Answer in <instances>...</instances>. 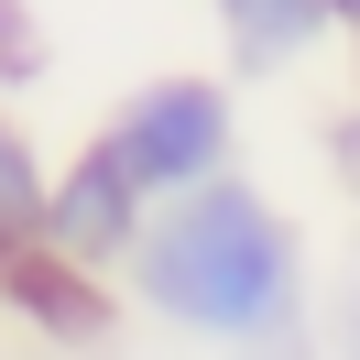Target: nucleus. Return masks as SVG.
Returning a JSON list of instances; mask_svg holds the SVG:
<instances>
[{"label":"nucleus","instance_id":"7ed1b4c3","mask_svg":"<svg viewBox=\"0 0 360 360\" xmlns=\"http://www.w3.org/2000/svg\"><path fill=\"white\" fill-rule=\"evenodd\" d=\"M142 229H153V197L131 186V164L110 153V142H77L66 164H55V207H44V251H66L77 273H98V284H120L142 251Z\"/></svg>","mask_w":360,"mask_h":360},{"label":"nucleus","instance_id":"20e7f679","mask_svg":"<svg viewBox=\"0 0 360 360\" xmlns=\"http://www.w3.org/2000/svg\"><path fill=\"white\" fill-rule=\"evenodd\" d=\"M207 22L229 44V77H295L306 55L349 44L328 0H207Z\"/></svg>","mask_w":360,"mask_h":360},{"label":"nucleus","instance_id":"f03ea898","mask_svg":"<svg viewBox=\"0 0 360 360\" xmlns=\"http://www.w3.org/2000/svg\"><path fill=\"white\" fill-rule=\"evenodd\" d=\"M98 142L131 164V186L153 207H175V197H197V186L240 175V77H229V66L142 77V88L98 120Z\"/></svg>","mask_w":360,"mask_h":360},{"label":"nucleus","instance_id":"9d476101","mask_svg":"<svg viewBox=\"0 0 360 360\" xmlns=\"http://www.w3.org/2000/svg\"><path fill=\"white\" fill-rule=\"evenodd\" d=\"M328 11H338V33H349V44H360V0H328Z\"/></svg>","mask_w":360,"mask_h":360},{"label":"nucleus","instance_id":"6e6552de","mask_svg":"<svg viewBox=\"0 0 360 360\" xmlns=\"http://www.w3.org/2000/svg\"><path fill=\"white\" fill-rule=\"evenodd\" d=\"M328 360H360V284L338 295V328H328Z\"/></svg>","mask_w":360,"mask_h":360},{"label":"nucleus","instance_id":"0eeeda50","mask_svg":"<svg viewBox=\"0 0 360 360\" xmlns=\"http://www.w3.org/2000/svg\"><path fill=\"white\" fill-rule=\"evenodd\" d=\"M33 66H44V44H33V33L11 22V0H0V77H33Z\"/></svg>","mask_w":360,"mask_h":360},{"label":"nucleus","instance_id":"39448f33","mask_svg":"<svg viewBox=\"0 0 360 360\" xmlns=\"http://www.w3.org/2000/svg\"><path fill=\"white\" fill-rule=\"evenodd\" d=\"M110 295L98 273H77L66 251H22V262H0V316H22L33 338H55V349H88L98 328H110Z\"/></svg>","mask_w":360,"mask_h":360},{"label":"nucleus","instance_id":"f257e3e1","mask_svg":"<svg viewBox=\"0 0 360 360\" xmlns=\"http://www.w3.org/2000/svg\"><path fill=\"white\" fill-rule=\"evenodd\" d=\"M120 295H131L153 328L197 338V349H240V360H306V328H316L306 229L251 175H219V186H197V197L153 207Z\"/></svg>","mask_w":360,"mask_h":360},{"label":"nucleus","instance_id":"1a4fd4ad","mask_svg":"<svg viewBox=\"0 0 360 360\" xmlns=\"http://www.w3.org/2000/svg\"><path fill=\"white\" fill-rule=\"evenodd\" d=\"M349 164H360V44H349Z\"/></svg>","mask_w":360,"mask_h":360},{"label":"nucleus","instance_id":"423d86ee","mask_svg":"<svg viewBox=\"0 0 360 360\" xmlns=\"http://www.w3.org/2000/svg\"><path fill=\"white\" fill-rule=\"evenodd\" d=\"M44 207H55V153L33 142V120L0 110V262L44 251Z\"/></svg>","mask_w":360,"mask_h":360}]
</instances>
